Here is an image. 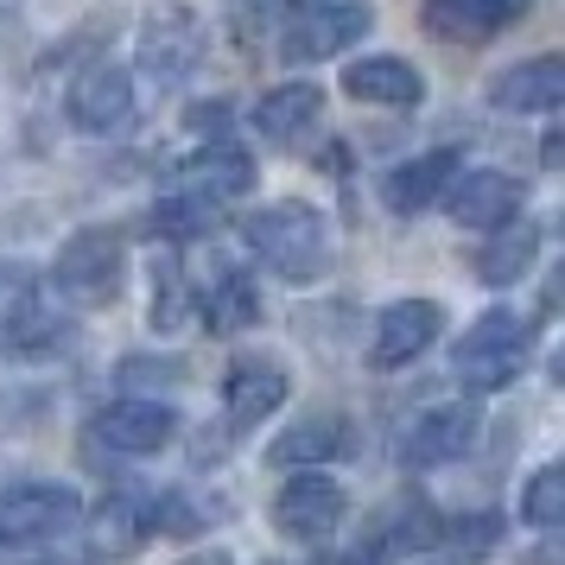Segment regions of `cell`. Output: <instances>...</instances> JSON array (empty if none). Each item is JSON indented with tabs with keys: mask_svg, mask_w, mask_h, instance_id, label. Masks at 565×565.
<instances>
[{
	"mask_svg": "<svg viewBox=\"0 0 565 565\" xmlns=\"http://www.w3.org/2000/svg\"><path fill=\"white\" fill-rule=\"evenodd\" d=\"M242 235H248V248H255L260 267L280 274V280H292V286H311V280L331 274L337 242H331V223H324L318 204H299V198L267 204L242 223Z\"/></svg>",
	"mask_w": 565,
	"mask_h": 565,
	"instance_id": "cell-1",
	"label": "cell"
},
{
	"mask_svg": "<svg viewBox=\"0 0 565 565\" xmlns=\"http://www.w3.org/2000/svg\"><path fill=\"white\" fill-rule=\"evenodd\" d=\"M527 356H534V324L514 318V311H483V318L458 337L451 375H458L470 394H495V387H509L514 375L527 369Z\"/></svg>",
	"mask_w": 565,
	"mask_h": 565,
	"instance_id": "cell-2",
	"label": "cell"
},
{
	"mask_svg": "<svg viewBox=\"0 0 565 565\" xmlns=\"http://www.w3.org/2000/svg\"><path fill=\"white\" fill-rule=\"evenodd\" d=\"M121 274H128V242L115 230H77L52 260L57 299H71V306H83V311L108 306V299L121 292Z\"/></svg>",
	"mask_w": 565,
	"mask_h": 565,
	"instance_id": "cell-3",
	"label": "cell"
},
{
	"mask_svg": "<svg viewBox=\"0 0 565 565\" xmlns=\"http://www.w3.org/2000/svg\"><path fill=\"white\" fill-rule=\"evenodd\" d=\"M375 32V7L369 0H306V13L280 32L286 64H324V57L350 52L356 39Z\"/></svg>",
	"mask_w": 565,
	"mask_h": 565,
	"instance_id": "cell-4",
	"label": "cell"
},
{
	"mask_svg": "<svg viewBox=\"0 0 565 565\" xmlns=\"http://www.w3.org/2000/svg\"><path fill=\"white\" fill-rule=\"evenodd\" d=\"M83 521V495L71 483H45V477H26V483L0 489V540H64L77 534Z\"/></svg>",
	"mask_w": 565,
	"mask_h": 565,
	"instance_id": "cell-5",
	"label": "cell"
},
{
	"mask_svg": "<svg viewBox=\"0 0 565 565\" xmlns=\"http://www.w3.org/2000/svg\"><path fill=\"white\" fill-rule=\"evenodd\" d=\"M204 45H210L204 20L184 0H166V7L147 13V26H140V71L153 83H184L204 64Z\"/></svg>",
	"mask_w": 565,
	"mask_h": 565,
	"instance_id": "cell-6",
	"label": "cell"
},
{
	"mask_svg": "<svg viewBox=\"0 0 565 565\" xmlns=\"http://www.w3.org/2000/svg\"><path fill=\"white\" fill-rule=\"evenodd\" d=\"M64 115H71V128H83V134L128 128V115H134V77L121 71V64L96 57L89 71H77V77H71V89H64Z\"/></svg>",
	"mask_w": 565,
	"mask_h": 565,
	"instance_id": "cell-7",
	"label": "cell"
},
{
	"mask_svg": "<svg viewBox=\"0 0 565 565\" xmlns=\"http://www.w3.org/2000/svg\"><path fill=\"white\" fill-rule=\"evenodd\" d=\"M89 438L108 445L115 458H153V451H166L179 438V413L166 401H115V407H103L89 419Z\"/></svg>",
	"mask_w": 565,
	"mask_h": 565,
	"instance_id": "cell-8",
	"label": "cell"
},
{
	"mask_svg": "<svg viewBox=\"0 0 565 565\" xmlns=\"http://www.w3.org/2000/svg\"><path fill=\"white\" fill-rule=\"evenodd\" d=\"M445 331V306L438 299H394V306L375 318V337H369V362L375 369H407L413 356H426Z\"/></svg>",
	"mask_w": 565,
	"mask_h": 565,
	"instance_id": "cell-9",
	"label": "cell"
},
{
	"mask_svg": "<svg viewBox=\"0 0 565 565\" xmlns=\"http://www.w3.org/2000/svg\"><path fill=\"white\" fill-rule=\"evenodd\" d=\"M477 433H483V413L470 401H445V407H426L413 419L401 458H407V470H438V463H458L477 445Z\"/></svg>",
	"mask_w": 565,
	"mask_h": 565,
	"instance_id": "cell-10",
	"label": "cell"
},
{
	"mask_svg": "<svg viewBox=\"0 0 565 565\" xmlns=\"http://www.w3.org/2000/svg\"><path fill=\"white\" fill-rule=\"evenodd\" d=\"M343 489H337V477H324V470H299L292 483L274 495V527H280L286 540H324L343 527Z\"/></svg>",
	"mask_w": 565,
	"mask_h": 565,
	"instance_id": "cell-11",
	"label": "cell"
},
{
	"mask_svg": "<svg viewBox=\"0 0 565 565\" xmlns=\"http://www.w3.org/2000/svg\"><path fill=\"white\" fill-rule=\"evenodd\" d=\"M438 204L451 210L463 230H502V223L521 216L527 191H521L514 172H458V179L445 184V198H438Z\"/></svg>",
	"mask_w": 565,
	"mask_h": 565,
	"instance_id": "cell-12",
	"label": "cell"
},
{
	"mask_svg": "<svg viewBox=\"0 0 565 565\" xmlns=\"http://www.w3.org/2000/svg\"><path fill=\"white\" fill-rule=\"evenodd\" d=\"M489 103L502 115H553L565 103V57L540 52V57H521L509 71L489 77Z\"/></svg>",
	"mask_w": 565,
	"mask_h": 565,
	"instance_id": "cell-13",
	"label": "cell"
},
{
	"mask_svg": "<svg viewBox=\"0 0 565 565\" xmlns=\"http://www.w3.org/2000/svg\"><path fill=\"white\" fill-rule=\"evenodd\" d=\"M527 13H534V0H426V32L451 39V45H483Z\"/></svg>",
	"mask_w": 565,
	"mask_h": 565,
	"instance_id": "cell-14",
	"label": "cell"
},
{
	"mask_svg": "<svg viewBox=\"0 0 565 565\" xmlns=\"http://www.w3.org/2000/svg\"><path fill=\"white\" fill-rule=\"evenodd\" d=\"M184 198H204V204H230V198H248L255 191V159L230 147V140H216L204 153H191L179 166V179H172Z\"/></svg>",
	"mask_w": 565,
	"mask_h": 565,
	"instance_id": "cell-15",
	"label": "cell"
},
{
	"mask_svg": "<svg viewBox=\"0 0 565 565\" xmlns=\"http://www.w3.org/2000/svg\"><path fill=\"white\" fill-rule=\"evenodd\" d=\"M286 369L274 356H235L230 375H223V407H230L235 426H260L267 413L286 407Z\"/></svg>",
	"mask_w": 565,
	"mask_h": 565,
	"instance_id": "cell-16",
	"label": "cell"
},
{
	"mask_svg": "<svg viewBox=\"0 0 565 565\" xmlns=\"http://www.w3.org/2000/svg\"><path fill=\"white\" fill-rule=\"evenodd\" d=\"M463 172V159H458V147H433V153H419V159H407V166H394L382 179V198H387V210H401V216H413V210H433L438 198H445V184Z\"/></svg>",
	"mask_w": 565,
	"mask_h": 565,
	"instance_id": "cell-17",
	"label": "cell"
},
{
	"mask_svg": "<svg viewBox=\"0 0 565 565\" xmlns=\"http://www.w3.org/2000/svg\"><path fill=\"white\" fill-rule=\"evenodd\" d=\"M343 96H356L369 108H419L426 103V77L407 57H362L343 71Z\"/></svg>",
	"mask_w": 565,
	"mask_h": 565,
	"instance_id": "cell-18",
	"label": "cell"
},
{
	"mask_svg": "<svg viewBox=\"0 0 565 565\" xmlns=\"http://www.w3.org/2000/svg\"><path fill=\"white\" fill-rule=\"evenodd\" d=\"M350 451V426L337 419V413H318V419H299V426H286L274 445H267V463H280V470H318V463H331Z\"/></svg>",
	"mask_w": 565,
	"mask_h": 565,
	"instance_id": "cell-19",
	"label": "cell"
},
{
	"mask_svg": "<svg viewBox=\"0 0 565 565\" xmlns=\"http://www.w3.org/2000/svg\"><path fill=\"white\" fill-rule=\"evenodd\" d=\"M318 115H324L318 83H280V89H267L255 103V128L267 140H299V134L318 128Z\"/></svg>",
	"mask_w": 565,
	"mask_h": 565,
	"instance_id": "cell-20",
	"label": "cell"
},
{
	"mask_svg": "<svg viewBox=\"0 0 565 565\" xmlns=\"http://www.w3.org/2000/svg\"><path fill=\"white\" fill-rule=\"evenodd\" d=\"M534 255H540V230L514 216V223H502V230L489 235V248L477 255V280H483V286H514V280H527Z\"/></svg>",
	"mask_w": 565,
	"mask_h": 565,
	"instance_id": "cell-21",
	"label": "cell"
},
{
	"mask_svg": "<svg viewBox=\"0 0 565 565\" xmlns=\"http://www.w3.org/2000/svg\"><path fill=\"white\" fill-rule=\"evenodd\" d=\"M147 534H153V502H140V495H108L103 514H96L89 546H96V559H121V553H134Z\"/></svg>",
	"mask_w": 565,
	"mask_h": 565,
	"instance_id": "cell-22",
	"label": "cell"
},
{
	"mask_svg": "<svg viewBox=\"0 0 565 565\" xmlns=\"http://www.w3.org/2000/svg\"><path fill=\"white\" fill-rule=\"evenodd\" d=\"M204 324L216 337H235V331H248V324H260V286L248 280L242 267H230V274L204 292Z\"/></svg>",
	"mask_w": 565,
	"mask_h": 565,
	"instance_id": "cell-23",
	"label": "cell"
},
{
	"mask_svg": "<svg viewBox=\"0 0 565 565\" xmlns=\"http://www.w3.org/2000/svg\"><path fill=\"white\" fill-rule=\"evenodd\" d=\"M521 521L540 527V534L565 527V470H559V463H546V470L527 477V489H521Z\"/></svg>",
	"mask_w": 565,
	"mask_h": 565,
	"instance_id": "cell-24",
	"label": "cell"
},
{
	"mask_svg": "<svg viewBox=\"0 0 565 565\" xmlns=\"http://www.w3.org/2000/svg\"><path fill=\"white\" fill-rule=\"evenodd\" d=\"M210 216H216V204H204V198H184V191H172V198H159L153 210V230L159 235H204Z\"/></svg>",
	"mask_w": 565,
	"mask_h": 565,
	"instance_id": "cell-25",
	"label": "cell"
},
{
	"mask_svg": "<svg viewBox=\"0 0 565 565\" xmlns=\"http://www.w3.org/2000/svg\"><path fill=\"white\" fill-rule=\"evenodd\" d=\"M153 324L159 331H179L184 324V280H179V260H166L153 274Z\"/></svg>",
	"mask_w": 565,
	"mask_h": 565,
	"instance_id": "cell-26",
	"label": "cell"
},
{
	"mask_svg": "<svg viewBox=\"0 0 565 565\" xmlns=\"http://www.w3.org/2000/svg\"><path fill=\"white\" fill-rule=\"evenodd\" d=\"M184 128H191V134H223V128H230V103L191 108V115H184Z\"/></svg>",
	"mask_w": 565,
	"mask_h": 565,
	"instance_id": "cell-27",
	"label": "cell"
},
{
	"mask_svg": "<svg viewBox=\"0 0 565 565\" xmlns=\"http://www.w3.org/2000/svg\"><path fill=\"white\" fill-rule=\"evenodd\" d=\"M540 159H546V166H559V159H565V140H559V134H546V147H540Z\"/></svg>",
	"mask_w": 565,
	"mask_h": 565,
	"instance_id": "cell-28",
	"label": "cell"
},
{
	"mask_svg": "<svg viewBox=\"0 0 565 565\" xmlns=\"http://www.w3.org/2000/svg\"><path fill=\"white\" fill-rule=\"evenodd\" d=\"M331 565H382V553H343V559H331Z\"/></svg>",
	"mask_w": 565,
	"mask_h": 565,
	"instance_id": "cell-29",
	"label": "cell"
},
{
	"mask_svg": "<svg viewBox=\"0 0 565 565\" xmlns=\"http://www.w3.org/2000/svg\"><path fill=\"white\" fill-rule=\"evenodd\" d=\"M184 565H230V553H198V559H184Z\"/></svg>",
	"mask_w": 565,
	"mask_h": 565,
	"instance_id": "cell-30",
	"label": "cell"
},
{
	"mask_svg": "<svg viewBox=\"0 0 565 565\" xmlns=\"http://www.w3.org/2000/svg\"><path fill=\"white\" fill-rule=\"evenodd\" d=\"M527 565H559V553H553V546H540V553H534Z\"/></svg>",
	"mask_w": 565,
	"mask_h": 565,
	"instance_id": "cell-31",
	"label": "cell"
}]
</instances>
